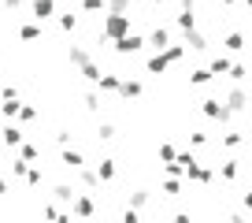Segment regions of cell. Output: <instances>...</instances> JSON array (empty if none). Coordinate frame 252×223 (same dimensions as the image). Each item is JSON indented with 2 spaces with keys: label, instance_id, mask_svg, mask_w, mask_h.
I'll return each instance as SVG.
<instances>
[{
  "label": "cell",
  "instance_id": "cell-27",
  "mask_svg": "<svg viewBox=\"0 0 252 223\" xmlns=\"http://www.w3.org/2000/svg\"><path fill=\"white\" fill-rule=\"evenodd\" d=\"M96 171H100V179H104V183H111V179H115V160H108V156H104L100 164H96Z\"/></svg>",
  "mask_w": 252,
  "mask_h": 223
},
{
  "label": "cell",
  "instance_id": "cell-29",
  "mask_svg": "<svg viewBox=\"0 0 252 223\" xmlns=\"http://www.w3.org/2000/svg\"><path fill=\"white\" fill-rule=\"evenodd\" d=\"M82 104H86V112H89V115H96V112H100V93H96V89H89Z\"/></svg>",
  "mask_w": 252,
  "mask_h": 223
},
{
  "label": "cell",
  "instance_id": "cell-23",
  "mask_svg": "<svg viewBox=\"0 0 252 223\" xmlns=\"http://www.w3.org/2000/svg\"><path fill=\"white\" fill-rule=\"evenodd\" d=\"M159 190H163L167 197H178V193H182V179H178V175H167V179H163V186H159Z\"/></svg>",
  "mask_w": 252,
  "mask_h": 223
},
{
  "label": "cell",
  "instance_id": "cell-49",
  "mask_svg": "<svg viewBox=\"0 0 252 223\" xmlns=\"http://www.w3.org/2000/svg\"><path fill=\"white\" fill-rule=\"evenodd\" d=\"M152 4H163V0H152Z\"/></svg>",
  "mask_w": 252,
  "mask_h": 223
},
{
  "label": "cell",
  "instance_id": "cell-41",
  "mask_svg": "<svg viewBox=\"0 0 252 223\" xmlns=\"http://www.w3.org/2000/svg\"><path fill=\"white\" fill-rule=\"evenodd\" d=\"M230 78H234V82H245V78H249V67H245V64H234V67H230Z\"/></svg>",
  "mask_w": 252,
  "mask_h": 223
},
{
  "label": "cell",
  "instance_id": "cell-17",
  "mask_svg": "<svg viewBox=\"0 0 252 223\" xmlns=\"http://www.w3.org/2000/svg\"><path fill=\"white\" fill-rule=\"evenodd\" d=\"M67 60H71L74 67H86L93 56H89V48H86V45H71V48H67Z\"/></svg>",
  "mask_w": 252,
  "mask_h": 223
},
{
  "label": "cell",
  "instance_id": "cell-46",
  "mask_svg": "<svg viewBox=\"0 0 252 223\" xmlns=\"http://www.w3.org/2000/svg\"><path fill=\"white\" fill-rule=\"evenodd\" d=\"M0 193H11V186H8V179H0Z\"/></svg>",
  "mask_w": 252,
  "mask_h": 223
},
{
  "label": "cell",
  "instance_id": "cell-28",
  "mask_svg": "<svg viewBox=\"0 0 252 223\" xmlns=\"http://www.w3.org/2000/svg\"><path fill=\"white\" fill-rule=\"evenodd\" d=\"M208 67H212L215 74H230V67H234V64H230L226 56H212V64H208Z\"/></svg>",
  "mask_w": 252,
  "mask_h": 223
},
{
  "label": "cell",
  "instance_id": "cell-35",
  "mask_svg": "<svg viewBox=\"0 0 252 223\" xmlns=\"http://www.w3.org/2000/svg\"><path fill=\"white\" fill-rule=\"evenodd\" d=\"M37 119V108H33V104H23V108H19V123H33Z\"/></svg>",
  "mask_w": 252,
  "mask_h": 223
},
{
  "label": "cell",
  "instance_id": "cell-31",
  "mask_svg": "<svg viewBox=\"0 0 252 223\" xmlns=\"http://www.w3.org/2000/svg\"><path fill=\"white\" fill-rule=\"evenodd\" d=\"M60 30H63V34H74V30H78V15H71V11H67V15H60Z\"/></svg>",
  "mask_w": 252,
  "mask_h": 223
},
{
  "label": "cell",
  "instance_id": "cell-33",
  "mask_svg": "<svg viewBox=\"0 0 252 223\" xmlns=\"http://www.w3.org/2000/svg\"><path fill=\"white\" fill-rule=\"evenodd\" d=\"M159 160H163V164H171V160H178V149H174L171 142H163V145H159Z\"/></svg>",
  "mask_w": 252,
  "mask_h": 223
},
{
  "label": "cell",
  "instance_id": "cell-37",
  "mask_svg": "<svg viewBox=\"0 0 252 223\" xmlns=\"http://www.w3.org/2000/svg\"><path fill=\"white\" fill-rule=\"evenodd\" d=\"M96 138H100V142H111V138H115V123H100V127H96Z\"/></svg>",
  "mask_w": 252,
  "mask_h": 223
},
{
  "label": "cell",
  "instance_id": "cell-24",
  "mask_svg": "<svg viewBox=\"0 0 252 223\" xmlns=\"http://www.w3.org/2000/svg\"><path fill=\"white\" fill-rule=\"evenodd\" d=\"M19 37H23V41H37V37H41V23H37V19H33V23H23Z\"/></svg>",
  "mask_w": 252,
  "mask_h": 223
},
{
  "label": "cell",
  "instance_id": "cell-40",
  "mask_svg": "<svg viewBox=\"0 0 252 223\" xmlns=\"http://www.w3.org/2000/svg\"><path fill=\"white\" fill-rule=\"evenodd\" d=\"M137 220H141V208L126 205V208H123V223H137Z\"/></svg>",
  "mask_w": 252,
  "mask_h": 223
},
{
  "label": "cell",
  "instance_id": "cell-38",
  "mask_svg": "<svg viewBox=\"0 0 252 223\" xmlns=\"http://www.w3.org/2000/svg\"><path fill=\"white\" fill-rule=\"evenodd\" d=\"M245 142V134H237V130H230V134H222V145L226 149H237V145Z\"/></svg>",
  "mask_w": 252,
  "mask_h": 223
},
{
  "label": "cell",
  "instance_id": "cell-45",
  "mask_svg": "<svg viewBox=\"0 0 252 223\" xmlns=\"http://www.w3.org/2000/svg\"><path fill=\"white\" fill-rule=\"evenodd\" d=\"M241 205H245V208L252 212V190H249V193H241Z\"/></svg>",
  "mask_w": 252,
  "mask_h": 223
},
{
  "label": "cell",
  "instance_id": "cell-4",
  "mask_svg": "<svg viewBox=\"0 0 252 223\" xmlns=\"http://www.w3.org/2000/svg\"><path fill=\"white\" fill-rule=\"evenodd\" d=\"M178 30L189 34V30H197V0H182V8H178Z\"/></svg>",
  "mask_w": 252,
  "mask_h": 223
},
{
  "label": "cell",
  "instance_id": "cell-36",
  "mask_svg": "<svg viewBox=\"0 0 252 223\" xmlns=\"http://www.w3.org/2000/svg\"><path fill=\"white\" fill-rule=\"evenodd\" d=\"M163 52H167V60H171V64H178L182 56H186V45H167Z\"/></svg>",
  "mask_w": 252,
  "mask_h": 223
},
{
  "label": "cell",
  "instance_id": "cell-16",
  "mask_svg": "<svg viewBox=\"0 0 252 223\" xmlns=\"http://www.w3.org/2000/svg\"><path fill=\"white\" fill-rule=\"evenodd\" d=\"M19 108H23L19 97H0V115L4 119H19Z\"/></svg>",
  "mask_w": 252,
  "mask_h": 223
},
{
  "label": "cell",
  "instance_id": "cell-22",
  "mask_svg": "<svg viewBox=\"0 0 252 223\" xmlns=\"http://www.w3.org/2000/svg\"><path fill=\"white\" fill-rule=\"evenodd\" d=\"M222 45H226L230 52H241V48H245V34H241V30H230V34H226V41H222Z\"/></svg>",
  "mask_w": 252,
  "mask_h": 223
},
{
  "label": "cell",
  "instance_id": "cell-21",
  "mask_svg": "<svg viewBox=\"0 0 252 223\" xmlns=\"http://www.w3.org/2000/svg\"><path fill=\"white\" fill-rule=\"evenodd\" d=\"M96 86H100V93H119L123 78H119V74H100V82H96Z\"/></svg>",
  "mask_w": 252,
  "mask_h": 223
},
{
  "label": "cell",
  "instance_id": "cell-50",
  "mask_svg": "<svg viewBox=\"0 0 252 223\" xmlns=\"http://www.w3.org/2000/svg\"><path fill=\"white\" fill-rule=\"evenodd\" d=\"M245 4H249V8H252V0H245Z\"/></svg>",
  "mask_w": 252,
  "mask_h": 223
},
{
  "label": "cell",
  "instance_id": "cell-2",
  "mask_svg": "<svg viewBox=\"0 0 252 223\" xmlns=\"http://www.w3.org/2000/svg\"><path fill=\"white\" fill-rule=\"evenodd\" d=\"M200 112H204V119H212V123H230L234 119V112L226 108V101H215V97L200 101Z\"/></svg>",
  "mask_w": 252,
  "mask_h": 223
},
{
  "label": "cell",
  "instance_id": "cell-48",
  "mask_svg": "<svg viewBox=\"0 0 252 223\" xmlns=\"http://www.w3.org/2000/svg\"><path fill=\"white\" fill-rule=\"evenodd\" d=\"M249 115H252V101H249Z\"/></svg>",
  "mask_w": 252,
  "mask_h": 223
},
{
  "label": "cell",
  "instance_id": "cell-10",
  "mask_svg": "<svg viewBox=\"0 0 252 223\" xmlns=\"http://www.w3.org/2000/svg\"><path fill=\"white\" fill-rule=\"evenodd\" d=\"M60 164H63V167H71V171H78V167H86V156H82L78 149H71V145H67V149L60 152Z\"/></svg>",
  "mask_w": 252,
  "mask_h": 223
},
{
  "label": "cell",
  "instance_id": "cell-5",
  "mask_svg": "<svg viewBox=\"0 0 252 223\" xmlns=\"http://www.w3.org/2000/svg\"><path fill=\"white\" fill-rule=\"evenodd\" d=\"M186 179H189V183H200V186H208V183L215 179V167H204L200 160H193V164L186 167Z\"/></svg>",
  "mask_w": 252,
  "mask_h": 223
},
{
  "label": "cell",
  "instance_id": "cell-19",
  "mask_svg": "<svg viewBox=\"0 0 252 223\" xmlns=\"http://www.w3.org/2000/svg\"><path fill=\"white\" fill-rule=\"evenodd\" d=\"M212 78H215V71H212V67H197V71L189 74V86H208Z\"/></svg>",
  "mask_w": 252,
  "mask_h": 223
},
{
  "label": "cell",
  "instance_id": "cell-44",
  "mask_svg": "<svg viewBox=\"0 0 252 223\" xmlns=\"http://www.w3.org/2000/svg\"><path fill=\"white\" fill-rule=\"evenodd\" d=\"M4 8L8 11H23V0H4Z\"/></svg>",
  "mask_w": 252,
  "mask_h": 223
},
{
  "label": "cell",
  "instance_id": "cell-18",
  "mask_svg": "<svg viewBox=\"0 0 252 223\" xmlns=\"http://www.w3.org/2000/svg\"><path fill=\"white\" fill-rule=\"evenodd\" d=\"M186 48H193V52H204V48H208V37H204L200 30H189V34H186Z\"/></svg>",
  "mask_w": 252,
  "mask_h": 223
},
{
  "label": "cell",
  "instance_id": "cell-51",
  "mask_svg": "<svg viewBox=\"0 0 252 223\" xmlns=\"http://www.w3.org/2000/svg\"><path fill=\"white\" fill-rule=\"evenodd\" d=\"M249 82H252V71H249Z\"/></svg>",
  "mask_w": 252,
  "mask_h": 223
},
{
  "label": "cell",
  "instance_id": "cell-13",
  "mask_svg": "<svg viewBox=\"0 0 252 223\" xmlns=\"http://www.w3.org/2000/svg\"><path fill=\"white\" fill-rule=\"evenodd\" d=\"M71 212H74V216H93L96 205H93V197H89V193H78V197L71 201Z\"/></svg>",
  "mask_w": 252,
  "mask_h": 223
},
{
  "label": "cell",
  "instance_id": "cell-43",
  "mask_svg": "<svg viewBox=\"0 0 252 223\" xmlns=\"http://www.w3.org/2000/svg\"><path fill=\"white\" fill-rule=\"evenodd\" d=\"M189 145H197V149H200V145H208V134H200V130H197V134H189Z\"/></svg>",
  "mask_w": 252,
  "mask_h": 223
},
{
  "label": "cell",
  "instance_id": "cell-1",
  "mask_svg": "<svg viewBox=\"0 0 252 223\" xmlns=\"http://www.w3.org/2000/svg\"><path fill=\"white\" fill-rule=\"evenodd\" d=\"M100 34H104V41H119V37H126V34H130V15H119V11H108V15H104V26H100Z\"/></svg>",
  "mask_w": 252,
  "mask_h": 223
},
{
  "label": "cell",
  "instance_id": "cell-3",
  "mask_svg": "<svg viewBox=\"0 0 252 223\" xmlns=\"http://www.w3.org/2000/svg\"><path fill=\"white\" fill-rule=\"evenodd\" d=\"M149 45V37H141V34H126V37H119V41H111V48H115V56H134V52H141V48Z\"/></svg>",
  "mask_w": 252,
  "mask_h": 223
},
{
  "label": "cell",
  "instance_id": "cell-15",
  "mask_svg": "<svg viewBox=\"0 0 252 223\" xmlns=\"http://www.w3.org/2000/svg\"><path fill=\"white\" fill-rule=\"evenodd\" d=\"M149 45L156 48V52H163V48L171 45V30H167V26H156V30L149 34Z\"/></svg>",
  "mask_w": 252,
  "mask_h": 223
},
{
  "label": "cell",
  "instance_id": "cell-8",
  "mask_svg": "<svg viewBox=\"0 0 252 223\" xmlns=\"http://www.w3.org/2000/svg\"><path fill=\"white\" fill-rule=\"evenodd\" d=\"M52 15H56V0H33L30 4V19H37V23H45Z\"/></svg>",
  "mask_w": 252,
  "mask_h": 223
},
{
  "label": "cell",
  "instance_id": "cell-11",
  "mask_svg": "<svg viewBox=\"0 0 252 223\" xmlns=\"http://www.w3.org/2000/svg\"><path fill=\"white\" fill-rule=\"evenodd\" d=\"M167 67H171V60H167V52H152L149 60H145V71H149V74H163Z\"/></svg>",
  "mask_w": 252,
  "mask_h": 223
},
{
  "label": "cell",
  "instance_id": "cell-6",
  "mask_svg": "<svg viewBox=\"0 0 252 223\" xmlns=\"http://www.w3.org/2000/svg\"><path fill=\"white\" fill-rule=\"evenodd\" d=\"M226 108L234 112V115H237V112H249V93L241 89V82H237V86L226 93Z\"/></svg>",
  "mask_w": 252,
  "mask_h": 223
},
{
  "label": "cell",
  "instance_id": "cell-34",
  "mask_svg": "<svg viewBox=\"0 0 252 223\" xmlns=\"http://www.w3.org/2000/svg\"><path fill=\"white\" fill-rule=\"evenodd\" d=\"M104 8H108V0H82V11H89V15H96Z\"/></svg>",
  "mask_w": 252,
  "mask_h": 223
},
{
  "label": "cell",
  "instance_id": "cell-25",
  "mask_svg": "<svg viewBox=\"0 0 252 223\" xmlns=\"http://www.w3.org/2000/svg\"><path fill=\"white\" fill-rule=\"evenodd\" d=\"M78 71H82V78H86V82H93V86H96V82H100V74H104V71H100V67H96V64H93V60H89V64H86V67H78Z\"/></svg>",
  "mask_w": 252,
  "mask_h": 223
},
{
  "label": "cell",
  "instance_id": "cell-47",
  "mask_svg": "<svg viewBox=\"0 0 252 223\" xmlns=\"http://www.w3.org/2000/svg\"><path fill=\"white\" fill-rule=\"evenodd\" d=\"M222 4H226V8H230V4H237V0H222Z\"/></svg>",
  "mask_w": 252,
  "mask_h": 223
},
{
  "label": "cell",
  "instance_id": "cell-39",
  "mask_svg": "<svg viewBox=\"0 0 252 223\" xmlns=\"http://www.w3.org/2000/svg\"><path fill=\"white\" fill-rule=\"evenodd\" d=\"M41 183H45L41 167H30V171H26V186H41Z\"/></svg>",
  "mask_w": 252,
  "mask_h": 223
},
{
  "label": "cell",
  "instance_id": "cell-20",
  "mask_svg": "<svg viewBox=\"0 0 252 223\" xmlns=\"http://www.w3.org/2000/svg\"><path fill=\"white\" fill-rule=\"evenodd\" d=\"M52 197H56V201H63V205H71V201L78 197V190H74V186H67V183H60V186L52 190Z\"/></svg>",
  "mask_w": 252,
  "mask_h": 223
},
{
  "label": "cell",
  "instance_id": "cell-32",
  "mask_svg": "<svg viewBox=\"0 0 252 223\" xmlns=\"http://www.w3.org/2000/svg\"><path fill=\"white\" fill-rule=\"evenodd\" d=\"M134 0H108V11H119V15H130Z\"/></svg>",
  "mask_w": 252,
  "mask_h": 223
},
{
  "label": "cell",
  "instance_id": "cell-26",
  "mask_svg": "<svg viewBox=\"0 0 252 223\" xmlns=\"http://www.w3.org/2000/svg\"><path fill=\"white\" fill-rule=\"evenodd\" d=\"M149 201H152V193H149V190H134V193H130V205L141 208V212L149 208Z\"/></svg>",
  "mask_w": 252,
  "mask_h": 223
},
{
  "label": "cell",
  "instance_id": "cell-42",
  "mask_svg": "<svg viewBox=\"0 0 252 223\" xmlns=\"http://www.w3.org/2000/svg\"><path fill=\"white\" fill-rule=\"evenodd\" d=\"M71 130H67V127H63V130H56V142H60V149H67V145H71Z\"/></svg>",
  "mask_w": 252,
  "mask_h": 223
},
{
  "label": "cell",
  "instance_id": "cell-7",
  "mask_svg": "<svg viewBox=\"0 0 252 223\" xmlns=\"http://www.w3.org/2000/svg\"><path fill=\"white\" fill-rule=\"evenodd\" d=\"M0 142L8 145V149H19V145H23V127H19V123H11V119H8V127L0 130Z\"/></svg>",
  "mask_w": 252,
  "mask_h": 223
},
{
  "label": "cell",
  "instance_id": "cell-9",
  "mask_svg": "<svg viewBox=\"0 0 252 223\" xmlns=\"http://www.w3.org/2000/svg\"><path fill=\"white\" fill-rule=\"evenodd\" d=\"M78 183L82 186H86V190H100V183H104V179H100V171H96V167H78Z\"/></svg>",
  "mask_w": 252,
  "mask_h": 223
},
{
  "label": "cell",
  "instance_id": "cell-30",
  "mask_svg": "<svg viewBox=\"0 0 252 223\" xmlns=\"http://www.w3.org/2000/svg\"><path fill=\"white\" fill-rule=\"evenodd\" d=\"M19 156H26V160L33 164V160H41V149H37L33 142H23V145H19Z\"/></svg>",
  "mask_w": 252,
  "mask_h": 223
},
{
  "label": "cell",
  "instance_id": "cell-14",
  "mask_svg": "<svg viewBox=\"0 0 252 223\" xmlns=\"http://www.w3.org/2000/svg\"><path fill=\"white\" fill-rule=\"evenodd\" d=\"M219 179H222V183H237V179H241V160H226V164H219Z\"/></svg>",
  "mask_w": 252,
  "mask_h": 223
},
{
  "label": "cell",
  "instance_id": "cell-12",
  "mask_svg": "<svg viewBox=\"0 0 252 223\" xmlns=\"http://www.w3.org/2000/svg\"><path fill=\"white\" fill-rule=\"evenodd\" d=\"M141 93H145V86L137 78H123V86H119V97H123V101H137Z\"/></svg>",
  "mask_w": 252,
  "mask_h": 223
}]
</instances>
